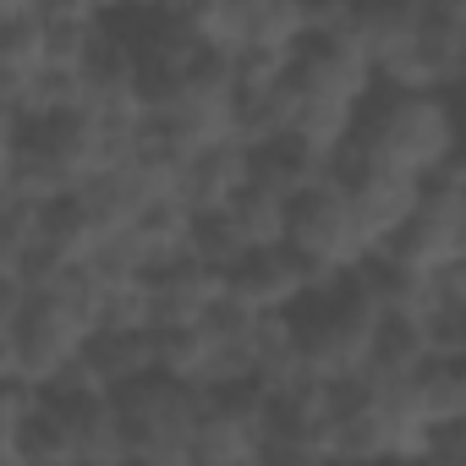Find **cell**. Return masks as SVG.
Here are the masks:
<instances>
[{
	"label": "cell",
	"instance_id": "cell-1",
	"mask_svg": "<svg viewBox=\"0 0 466 466\" xmlns=\"http://www.w3.org/2000/svg\"><path fill=\"white\" fill-rule=\"evenodd\" d=\"M461 159V127L450 99L433 94H373L357 110V132L351 148L340 159L357 170H390V176H411V181H433Z\"/></svg>",
	"mask_w": 466,
	"mask_h": 466
},
{
	"label": "cell",
	"instance_id": "cell-2",
	"mask_svg": "<svg viewBox=\"0 0 466 466\" xmlns=\"http://www.w3.org/2000/svg\"><path fill=\"white\" fill-rule=\"evenodd\" d=\"M379 308L373 297L362 291V280H340L329 291H313L291 324H297V346H302V368L313 384L324 390H340V384H362L368 373V351H373V335H379Z\"/></svg>",
	"mask_w": 466,
	"mask_h": 466
},
{
	"label": "cell",
	"instance_id": "cell-3",
	"mask_svg": "<svg viewBox=\"0 0 466 466\" xmlns=\"http://www.w3.org/2000/svg\"><path fill=\"white\" fill-rule=\"evenodd\" d=\"M12 340H17V384L50 395L77 368L83 346L94 340V297H88L83 275H72L50 291H34L12 324Z\"/></svg>",
	"mask_w": 466,
	"mask_h": 466
},
{
	"label": "cell",
	"instance_id": "cell-4",
	"mask_svg": "<svg viewBox=\"0 0 466 466\" xmlns=\"http://www.w3.org/2000/svg\"><path fill=\"white\" fill-rule=\"evenodd\" d=\"M286 253L319 280V291L351 280L357 269H368V248L357 237V219H351V203H346V181L340 176H324L319 187H308L302 198H291V214H286Z\"/></svg>",
	"mask_w": 466,
	"mask_h": 466
},
{
	"label": "cell",
	"instance_id": "cell-5",
	"mask_svg": "<svg viewBox=\"0 0 466 466\" xmlns=\"http://www.w3.org/2000/svg\"><path fill=\"white\" fill-rule=\"evenodd\" d=\"M373 264H390L400 275H444V269L466 264V187H461V159L422 187L417 214L406 219V230Z\"/></svg>",
	"mask_w": 466,
	"mask_h": 466
},
{
	"label": "cell",
	"instance_id": "cell-6",
	"mask_svg": "<svg viewBox=\"0 0 466 466\" xmlns=\"http://www.w3.org/2000/svg\"><path fill=\"white\" fill-rule=\"evenodd\" d=\"M466 77V6L461 0H422L417 45L400 50L390 66H379L373 94H433L450 99Z\"/></svg>",
	"mask_w": 466,
	"mask_h": 466
},
{
	"label": "cell",
	"instance_id": "cell-7",
	"mask_svg": "<svg viewBox=\"0 0 466 466\" xmlns=\"http://www.w3.org/2000/svg\"><path fill=\"white\" fill-rule=\"evenodd\" d=\"M127 439H132V466H176L192 461V428L203 411V395L170 384V379H143L116 395Z\"/></svg>",
	"mask_w": 466,
	"mask_h": 466
},
{
	"label": "cell",
	"instance_id": "cell-8",
	"mask_svg": "<svg viewBox=\"0 0 466 466\" xmlns=\"http://www.w3.org/2000/svg\"><path fill=\"white\" fill-rule=\"evenodd\" d=\"M269 444V417L253 390L237 395H203L198 428H192V461L198 466H258Z\"/></svg>",
	"mask_w": 466,
	"mask_h": 466
},
{
	"label": "cell",
	"instance_id": "cell-9",
	"mask_svg": "<svg viewBox=\"0 0 466 466\" xmlns=\"http://www.w3.org/2000/svg\"><path fill=\"white\" fill-rule=\"evenodd\" d=\"M313 291H319V280L286 248L248 253L237 269H225V302L248 319H291Z\"/></svg>",
	"mask_w": 466,
	"mask_h": 466
},
{
	"label": "cell",
	"instance_id": "cell-10",
	"mask_svg": "<svg viewBox=\"0 0 466 466\" xmlns=\"http://www.w3.org/2000/svg\"><path fill=\"white\" fill-rule=\"evenodd\" d=\"M340 181H346V203H351V219H357V237H362L368 258H379L406 230V219L417 214L422 181L390 176V170H357V165H346Z\"/></svg>",
	"mask_w": 466,
	"mask_h": 466
},
{
	"label": "cell",
	"instance_id": "cell-11",
	"mask_svg": "<svg viewBox=\"0 0 466 466\" xmlns=\"http://www.w3.org/2000/svg\"><path fill=\"white\" fill-rule=\"evenodd\" d=\"M154 379V335H94L50 395H121Z\"/></svg>",
	"mask_w": 466,
	"mask_h": 466
},
{
	"label": "cell",
	"instance_id": "cell-12",
	"mask_svg": "<svg viewBox=\"0 0 466 466\" xmlns=\"http://www.w3.org/2000/svg\"><path fill=\"white\" fill-rule=\"evenodd\" d=\"M308 34H313V6H302V0H242V61L237 66L291 72Z\"/></svg>",
	"mask_w": 466,
	"mask_h": 466
},
{
	"label": "cell",
	"instance_id": "cell-13",
	"mask_svg": "<svg viewBox=\"0 0 466 466\" xmlns=\"http://www.w3.org/2000/svg\"><path fill=\"white\" fill-rule=\"evenodd\" d=\"M219 302H225V275L208 269V264H198V258H181V264L148 275L154 335H165V329H192V324H203Z\"/></svg>",
	"mask_w": 466,
	"mask_h": 466
},
{
	"label": "cell",
	"instance_id": "cell-14",
	"mask_svg": "<svg viewBox=\"0 0 466 466\" xmlns=\"http://www.w3.org/2000/svg\"><path fill=\"white\" fill-rule=\"evenodd\" d=\"M253 181V165L237 143H219V148H203L192 159H181V176H176V203L192 214V219H214L237 203Z\"/></svg>",
	"mask_w": 466,
	"mask_h": 466
},
{
	"label": "cell",
	"instance_id": "cell-15",
	"mask_svg": "<svg viewBox=\"0 0 466 466\" xmlns=\"http://www.w3.org/2000/svg\"><path fill=\"white\" fill-rule=\"evenodd\" d=\"M105 45H110V12L105 6H88V0L45 6V72L83 77Z\"/></svg>",
	"mask_w": 466,
	"mask_h": 466
},
{
	"label": "cell",
	"instance_id": "cell-16",
	"mask_svg": "<svg viewBox=\"0 0 466 466\" xmlns=\"http://www.w3.org/2000/svg\"><path fill=\"white\" fill-rule=\"evenodd\" d=\"M159 198L148 192V181L137 176V165H116V170H99L88 176L77 192H72V208L99 230V237H121V230H132Z\"/></svg>",
	"mask_w": 466,
	"mask_h": 466
},
{
	"label": "cell",
	"instance_id": "cell-17",
	"mask_svg": "<svg viewBox=\"0 0 466 466\" xmlns=\"http://www.w3.org/2000/svg\"><path fill=\"white\" fill-rule=\"evenodd\" d=\"M50 400L72 417L77 466H132V439L116 395H50Z\"/></svg>",
	"mask_w": 466,
	"mask_h": 466
},
{
	"label": "cell",
	"instance_id": "cell-18",
	"mask_svg": "<svg viewBox=\"0 0 466 466\" xmlns=\"http://www.w3.org/2000/svg\"><path fill=\"white\" fill-rule=\"evenodd\" d=\"M121 242L143 275H159V269L192 258V214L181 203H154L132 230H121Z\"/></svg>",
	"mask_w": 466,
	"mask_h": 466
},
{
	"label": "cell",
	"instance_id": "cell-19",
	"mask_svg": "<svg viewBox=\"0 0 466 466\" xmlns=\"http://www.w3.org/2000/svg\"><path fill=\"white\" fill-rule=\"evenodd\" d=\"M45 72V6L39 0H0V77L28 88Z\"/></svg>",
	"mask_w": 466,
	"mask_h": 466
},
{
	"label": "cell",
	"instance_id": "cell-20",
	"mask_svg": "<svg viewBox=\"0 0 466 466\" xmlns=\"http://www.w3.org/2000/svg\"><path fill=\"white\" fill-rule=\"evenodd\" d=\"M428 362H433V351H428V329L422 324H411V319H379L362 384H411Z\"/></svg>",
	"mask_w": 466,
	"mask_h": 466
},
{
	"label": "cell",
	"instance_id": "cell-21",
	"mask_svg": "<svg viewBox=\"0 0 466 466\" xmlns=\"http://www.w3.org/2000/svg\"><path fill=\"white\" fill-rule=\"evenodd\" d=\"M406 390H411L417 417L433 433L439 428H466V368L461 362H428Z\"/></svg>",
	"mask_w": 466,
	"mask_h": 466
},
{
	"label": "cell",
	"instance_id": "cell-22",
	"mask_svg": "<svg viewBox=\"0 0 466 466\" xmlns=\"http://www.w3.org/2000/svg\"><path fill=\"white\" fill-rule=\"evenodd\" d=\"M225 214H230V225H237V237L248 242V253L286 248V214H291V203H286V198H275V192H264V187H253V181H248V192L230 203Z\"/></svg>",
	"mask_w": 466,
	"mask_h": 466
},
{
	"label": "cell",
	"instance_id": "cell-23",
	"mask_svg": "<svg viewBox=\"0 0 466 466\" xmlns=\"http://www.w3.org/2000/svg\"><path fill=\"white\" fill-rule=\"evenodd\" d=\"M17 466H77V439H72V417L45 395V406L34 411L28 433H23V455Z\"/></svg>",
	"mask_w": 466,
	"mask_h": 466
},
{
	"label": "cell",
	"instance_id": "cell-24",
	"mask_svg": "<svg viewBox=\"0 0 466 466\" xmlns=\"http://www.w3.org/2000/svg\"><path fill=\"white\" fill-rule=\"evenodd\" d=\"M34 248H39V208L0 203V275H17L23 280Z\"/></svg>",
	"mask_w": 466,
	"mask_h": 466
},
{
	"label": "cell",
	"instance_id": "cell-25",
	"mask_svg": "<svg viewBox=\"0 0 466 466\" xmlns=\"http://www.w3.org/2000/svg\"><path fill=\"white\" fill-rule=\"evenodd\" d=\"M39 406H45L39 390L0 384V466H17V455H23V433H28V422H34Z\"/></svg>",
	"mask_w": 466,
	"mask_h": 466
},
{
	"label": "cell",
	"instance_id": "cell-26",
	"mask_svg": "<svg viewBox=\"0 0 466 466\" xmlns=\"http://www.w3.org/2000/svg\"><path fill=\"white\" fill-rule=\"evenodd\" d=\"M258 466H329V461H324L308 439H280V433H269V444H264Z\"/></svg>",
	"mask_w": 466,
	"mask_h": 466
}]
</instances>
